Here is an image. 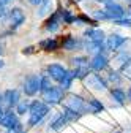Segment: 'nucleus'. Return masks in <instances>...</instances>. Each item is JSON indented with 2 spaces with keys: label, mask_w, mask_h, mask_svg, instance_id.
Masks as SVG:
<instances>
[{
  "label": "nucleus",
  "mask_w": 131,
  "mask_h": 133,
  "mask_svg": "<svg viewBox=\"0 0 131 133\" xmlns=\"http://www.w3.org/2000/svg\"><path fill=\"white\" fill-rule=\"evenodd\" d=\"M73 73H74V78H79V79H85L92 71H90V65H87V66H79V68H74L73 70Z\"/></svg>",
  "instance_id": "22"
},
{
  "label": "nucleus",
  "mask_w": 131,
  "mask_h": 133,
  "mask_svg": "<svg viewBox=\"0 0 131 133\" xmlns=\"http://www.w3.org/2000/svg\"><path fill=\"white\" fill-rule=\"evenodd\" d=\"M40 87H41V76L38 75H30L25 78L24 81V86H22V90L27 97H33L40 92Z\"/></svg>",
  "instance_id": "3"
},
{
  "label": "nucleus",
  "mask_w": 131,
  "mask_h": 133,
  "mask_svg": "<svg viewBox=\"0 0 131 133\" xmlns=\"http://www.w3.org/2000/svg\"><path fill=\"white\" fill-rule=\"evenodd\" d=\"M6 133H24V130H22V125H21V127H14V128H10Z\"/></svg>",
  "instance_id": "33"
},
{
  "label": "nucleus",
  "mask_w": 131,
  "mask_h": 133,
  "mask_svg": "<svg viewBox=\"0 0 131 133\" xmlns=\"http://www.w3.org/2000/svg\"><path fill=\"white\" fill-rule=\"evenodd\" d=\"M111 97L115 100L117 103L122 105L125 100H126V92L123 89H120V87H114V89H111Z\"/></svg>",
  "instance_id": "19"
},
{
  "label": "nucleus",
  "mask_w": 131,
  "mask_h": 133,
  "mask_svg": "<svg viewBox=\"0 0 131 133\" xmlns=\"http://www.w3.org/2000/svg\"><path fill=\"white\" fill-rule=\"evenodd\" d=\"M0 103H2V95H0Z\"/></svg>",
  "instance_id": "41"
},
{
  "label": "nucleus",
  "mask_w": 131,
  "mask_h": 133,
  "mask_svg": "<svg viewBox=\"0 0 131 133\" xmlns=\"http://www.w3.org/2000/svg\"><path fill=\"white\" fill-rule=\"evenodd\" d=\"M84 82H85V86H87L89 89L96 90V92H103V90L107 89V82H106L100 75H98V73H90V75L84 79Z\"/></svg>",
  "instance_id": "5"
},
{
  "label": "nucleus",
  "mask_w": 131,
  "mask_h": 133,
  "mask_svg": "<svg viewBox=\"0 0 131 133\" xmlns=\"http://www.w3.org/2000/svg\"><path fill=\"white\" fill-rule=\"evenodd\" d=\"M104 109V105L100 102V100H96V98H89V102H87V112H101Z\"/></svg>",
  "instance_id": "18"
},
{
  "label": "nucleus",
  "mask_w": 131,
  "mask_h": 133,
  "mask_svg": "<svg viewBox=\"0 0 131 133\" xmlns=\"http://www.w3.org/2000/svg\"><path fill=\"white\" fill-rule=\"evenodd\" d=\"M67 122H68L67 116H65V114L62 112V114H59V116H57V119H55V121L51 124V128H52V130H60V128H62L65 124H67Z\"/></svg>",
  "instance_id": "23"
},
{
  "label": "nucleus",
  "mask_w": 131,
  "mask_h": 133,
  "mask_svg": "<svg viewBox=\"0 0 131 133\" xmlns=\"http://www.w3.org/2000/svg\"><path fill=\"white\" fill-rule=\"evenodd\" d=\"M128 97H129V98H131V89H129V90H128Z\"/></svg>",
  "instance_id": "39"
},
{
  "label": "nucleus",
  "mask_w": 131,
  "mask_h": 133,
  "mask_svg": "<svg viewBox=\"0 0 131 133\" xmlns=\"http://www.w3.org/2000/svg\"><path fill=\"white\" fill-rule=\"evenodd\" d=\"M27 2H28L30 5H33V6H38V5L43 2V0H27Z\"/></svg>",
  "instance_id": "34"
},
{
  "label": "nucleus",
  "mask_w": 131,
  "mask_h": 133,
  "mask_svg": "<svg viewBox=\"0 0 131 133\" xmlns=\"http://www.w3.org/2000/svg\"><path fill=\"white\" fill-rule=\"evenodd\" d=\"M63 108H68V109H71L73 112H76V114L79 116V114L87 112V102H85V100L81 97V95L71 94V95H68L67 98H65Z\"/></svg>",
  "instance_id": "2"
},
{
  "label": "nucleus",
  "mask_w": 131,
  "mask_h": 133,
  "mask_svg": "<svg viewBox=\"0 0 131 133\" xmlns=\"http://www.w3.org/2000/svg\"><path fill=\"white\" fill-rule=\"evenodd\" d=\"M0 125L5 127L6 130H10V128H14V127H21L22 124L19 122L18 116H16L11 109H6V111H5V116H3V119L0 121Z\"/></svg>",
  "instance_id": "12"
},
{
  "label": "nucleus",
  "mask_w": 131,
  "mask_h": 133,
  "mask_svg": "<svg viewBox=\"0 0 131 133\" xmlns=\"http://www.w3.org/2000/svg\"><path fill=\"white\" fill-rule=\"evenodd\" d=\"M2 102L8 106V109L14 108L21 102V95H19V90L18 89H8L2 94Z\"/></svg>",
  "instance_id": "10"
},
{
  "label": "nucleus",
  "mask_w": 131,
  "mask_h": 133,
  "mask_svg": "<svg viewBox=\"0 0 131 133\" xmlns=\"http://www.w3.org/2000/svg\"><path fill=\"white\" fill-rule=\"evenodd\" d=\"M8 21L11 24V29H18L24 24L25 21V13L22 11V8L19 6H13L10 11H8Z\"/></svg>",
  "instance_id": "8"
},
{
  "label": "nucleus",
  "mask_w": 131,
  "mask_h": 133,
  "mask_svg": "<svg viewBox=\"0 0 131 133\" xmlns=\"http://www.w3.org/2000/svg\"><path fill=\"white\" fill-rule=\"evenodd\" d=\"M11 2H13V0H0V3H3L5 6H6V5H10Z\"/></svg>",
  "instance_id": "36"
},
{
  "label": "nucleus",
  "mask_w": 131,
  "mask_h": 133,
  "mask_svg": "<svg viewBox=\"0 0 131 133\" xmlns=\"http://www.w3.org/2000/svg\"><path fill=\"white\" fill-rule=\"evenodd\" d=\"M93 18H95L96 21H107V19H109L106 10H96V11H93Z\"/></svg>",
  "instance_id": "30"
},
{
  "label": "nucleus",
  "mask_w": 131,
  "mask_h": 133,
  "mask_svg": "<svg viewBox=\"0 0 131 133\" xmlns=\"http://www.w3.org/2000/svg\"><path fill=\"white\" fill-rule=\"evenodd\" d=\"M104 10L107 13V18L109 21H117V19H122L125 18V8L122 5H119L115 0H106L104 2Z\"/></svg>",
  "instance_id": "4"
},
{
  "label": "nucleus",
  "mask_w": 131,
  "mask_h": 133,
  "mask_svg": "<svg viewBox=\"0 0 131 133\" xmlns=\"http://www.w3.org/2000/svg\"><path fill=\"white\" fill-rule=\"evenodd\" d=\"M114 24H117L120 27H131V18H122V19H117V21H112Z\"/></svg>",
  "instance_id": "31"
},
{
  "label": "nucleus",
  "mask_w": 131,
  "mask_h": 133,
  "mask_svg": "<svg viewBox=\"0 0 131 133\" xmlns=\"http://www.w3.org/2000/svg\"><path fill=\"white\" fill-rule=\"evenodd\" d=\"M40 48L43 49V51H55V49L59 48V43L54 38H47V40H43L40 43Z\"/></svg>",
  "instance_id": "20"
},
{
  "label": "nucleus",
  "mask_w": 131,
  "mask_h": 133,
  "mask_svg": "<svg viewBox=\"0 0 131 133\" xmlns=\"http://www.w3.org/2000/svg\"><path fill=\"white\" fill-rule=\"evenodd\" d=\"M120 71H122V75L126 78V79H129L131 81V57L120 66Z\"/></svg>",
  "instance_id": "26"
},
{
  "label": "nucleus",
  "mask_w": 131,
  "mask_h": 133,
  "mask_svg": "<svg viewBox=\"0 0 131 133\" xmlns=\"http://www.w3.org/2000/svg\"><path fill=\"white\" fill-rule=\"evenodd\" d=\"M52 13V0H43V2L38 5V11L37 16L38 18H46Z\"/></svg>",
  "instance_id": "17"
},
{
  "label": "nucleus",
  "mask_w": 131,
  "mask_h": 133,
  "mask_svg": "<svg viewBox=\"0 0 131 133\" xmlns=\"http://www.w3.org/2000/svg\"><path fill=\"white\" fill-rule=\"evenodd\" d=\"M43 100H44V103L49 106V105H59L62 103V100H63V89L62 87H52V89H49L47 92L43 94Z\"/></svg>",
  "instance_id": "7"
},
{
  "label": "nucleus",
  "mask_w": 131,
  "mask_h": 133,
  "mask_svg": "<svg viewBox=\"0 0 131 133\" xmlns=\"http://www.w3.org/2000/svg\"><path fill=\"white\" fill-rule=\"evenodd\" d=\"M76 78H74V73L73 71H67V75H65V78L62 79V82H60V87L63 89V90H68L70 87H71V84H73V81H74Z\"/></svg>",
  "instance_id": "21"
},
{
  "label": "nucleus",
  "mask_w": 131,
  "mask_h": 133,
  "mask_svg": "<svg viewBox=\"0 0 131 133\" xmlns=\"http://www.w3.org/2000/svg\"><path fill=\"white\" fill-rule=\"evenodd\" d=\"M3 65H5V62H3L2 59H0V68H2V66H3Z\"/></svg>",
  "instance_id": "38"
},
{
  "label": "nucleus",
  "mask_w": 131,
  "mask_h": 133,
  "mask_svg": "<svg viewBox=\"0 0 131 133\" xmlns=\"http://www.w3.org/2000/svg\"><path fill=\"white\" fill-rule=\"evenodd\" d=\"M28 109H30V102L28 100H21V102L16 105V112H18L19 116L28 112Z\"/></svg>",
  "instance_id": "24"
},
{
  "label": "nucleus",
  "mask_w": 131,
  "mask_h": 133,
  "mask_svg": "<svg viewBox=\"0 0 131 133\" xmlns=\"http://www.w3.org/2000/svg\"><path fill=\"white\" fill-rule=\"evenodd\" d=\"M84 37L87 38V41H100V43H104L106 33L101 29H87L84 32Z\"/></svg>",
  "instance_id": "14"
},
{
  "label": "nucleus",
  "mask_w": 131,
  "mask_h": 133,
  "mask_svg": "<svg viewBox=\"0 0 131 133\" xmlns=\"http://www.w3.org/2000/svg\"><path fill=\"white\" fill-rule=\"evenodd\" d=\"M3 52V49H2V44H0V54H2Z\"/></svg>",
  "instance_id": "40"
},
{
  "label": "nucleus",
  "mask_w": 131,
  "mask_h": 133,
  "mask_svg": "<svg viewBox=\"0 0 131 133\" xmlns=\"http://www.w3.org/2000/svg\"><path fill=\"white\" fill-rule=\"evenodd\" d=\"M54 86H52V82H51V78H49L47 75H44V76H41V87H40V90L44 94V92H47L49 89H52Z\"/></svg>",
  "instance_id": "25"
},
{
  "label": "nucleus",
  "mask_w": 131,
  "mask_h": 133,
  "mask_svg": "<svg viewBox=\"0 0 131 133\" xmlns=\"http://www.w3.org/2000/svg\"><path fill=\"white\" fill-rule=\"evenodd\" d=\"M77 2H82V0H77Z\"/></svg>",
  "instance_id": "42"
},
{
  "label": "nucleus",
  "mask_w": 131,
  "mask_h": 133,
  "mask_svg": "<svg viewBox=\"0 0 131 133\" xmlns=\"http://www.w3.org/2000/svg\"><path fill=\"white\" fill-rule=\"evenodd\" d=\"M126 2H131V0H126Z\"/></svg>",
  "instance_id": "43"
},
{
  "label": "nucleus",
  "mask_w": 131,
  "mask_h": 133,
  "mask_svg": "<svg viewBox=\"0 0 131 133\" xmlns=\"http://www.w3.org/2000/svg\"><path fill=\"white\" fill-rule=\"evenodd\" d=\"M3 116H5V109H3V106H2V103H0V121L3 119Z\"/></svg>",
  "instance_id": "35"
},
{
  "label": "nucleus",
  "mask_w": 131,
  "mask_h": 133,
  "mask_svg": "<svg viewBox=\"0 0 131 133\" xmlns=\"http://www.w3.org/2000/svg\"><path fill=\"white\" fill-rule=\"evenodd\" d=\"M71 63L74 65V68H79V66H87L89 65V59L87 57H74V59H71Z\"/></svg>",
  "instance_id": "28"
},
{
  "label": "nucleus",
  "mask_w": 131,
  "mask_h": 133,
  "mask_svg": "<svg viewBox=\"0 0 131 133\" xmlns=\"http://www.w3.org/2000/svg\"><path fill=\"white\" fill-rule=\"evenodd\" d=\"M6 16H8V10H6V6H5L3 3H0V21L5 19Z\"/></svg>",
  "instance_id": "32"
},
{
  "label": "nucleus",
  "mask_w": 131,
  "mask_h": 133,
  "mask_svg": "<svg viewBox=\"0 0 131 133\" xmlns=\"http://www.w3.org/2000/svg\"><path fill=\"white\" fill-rule=\"evenodd\" d=\"M107 81L109 82H114V84H120V82H122V76L119 75V71L111 70L109 75H107Z\"/></svg>",
  "instance_id": "27"
},
{
  "label": "nucleus",
  "mask_w": 131,
  "mask_h": 133,
  "mask_svg": "<svg viewBox=\"0 0 131 133\" xmlns=\"http://www.w3.org/2000/svg\"><path fill=\"white\" fill-rule=\"evenodd\" d=\"M28 125L30 127H35L38 125L46 116L49 114V106L44 103V102H38V100H35V102L30 103V109H28Z\"/></svg>",
  "instance_id": "1"
},
{
  "label": "nucleus",
  "mask_w": 131,
  "mask_h": 133,
  "mask_svg": "<svg viewBox=\"0 0 131 133\" xmlns=\"http://www.w3.org/2000/svg\"><path fill=\"white\" fill-rule=\"evenodd\" d=\"M60 24H62V18H60V10H59V11L52 13L51 18L47 19V22H46V30H47V32H57L59 27H60Z\"/></svg>",
  "instance_id": "16"
},
{
  "label": "nucleus",
  "mask_w": 131,
  "mask_h": 133,
  "mask_svg": "<svg viewBox=\"0 0 131 133\" xmlns=\"http://www.w3.org/2000/svg\"><path fill=\"white\" fill-rule=\"evenodd\" d=\"M126 41H128L126 37H122V35H119V33H112V35L106 37L104 44H106V49H107V51L117 52V51H120V48H122Z\"/></svg>",
  "instance_id": "6"
},
{
  "label": "nucleus",
  "mask_w": 131,
  "mask_h": 133,
  "mask_svg": "<svg viewBox=\"0 0 131 133\" xmlns=\"http://www.w3.org/2000/svg\"><path fill=\"white\" fill-rule=\"evenodd\" d=\"M67 71L68 70L65 68L63 65H60V63H51V65H47V76L51 78L52 81L62 82V79L65 78Z\"/></svg>",
  "instance_id": "9"
},
{
  "label": "nucleus",
  "mask_w": 131,
  "mask_h": 133,
  "mask_svg": "<svg viewBox=\"0 0 131 133\" xmlns=\"http://www.w3.org/2000/svg\"><path fill=\"white\" fill-rule=\"evenodd\" d=\"M95 2H98V3H103V5H104V2H106V0H95Z\"/></svg>",
  "instance_id": "37"
},
{
  "label": "nucleus",
  "mask_w": 131,
  "mask_h": 133,
  "mask_svg": "<svg viewBox=\"0 0 131 133\" xmlns=\"http://www.w3.org/2000/svg\"><path fill=\"white\" fill-rule=\"evenodd\" d=\"M62 48L65 49V51H81V49H84V43L68 35V37H65V40L62 41Z\"/></svg>",
  "instance_id": "13"
},
{
  "label": "nucleus",
  "mask_w": 131,
  "mask_h": 133,
  "mask_svg": "<svg viewBox=\"0 0 131 133\" xmlns=\"http://www.w3.org/2000/svg\"><path fill=\"white\" fill-rule=\"evenodd\" d=\"M89 65H90V70H93V71H103V70L107 68L109 59H107L106 54H96V56L92 57Z\"/></svg>",
  "instance_id": "11"
},
{
  "label": "nucleus",
  "mask_w": 131,
  "mask_h": 133,
  "mask_svg": "<svg viewBox=\"0 0 131 133\" xmlns=\"http://www.w3.org/2000/svg\"><path fill=\"white\" fill-rule=\"evenodd\" d=\"M84 49L89 52V54H104V51H107L106 49V44L104 43H100V41H85L84 44Z\"/></svg>",
  "instance_id": "15"
},
{
  "label": "nucleus",
  "mask_w": 131,
  "mask_h": 133,
  "mask_svg": "<svg viewBox=\"0 0 131 133\" xmlns=\"http://www.w3.org/2000/svg\"><path fill=\"white\" fill-rule=\"evenodd\" d=\"M129 57H131V54H129V52L126 51V49H125V51H117L115 60H117V62H120V63L123 65V63H125V62H126V60H128Z\"/></svg>",
  "instance_id": "29"
}]
</instances>
